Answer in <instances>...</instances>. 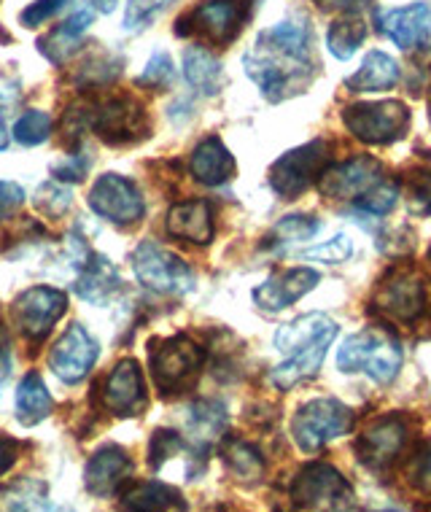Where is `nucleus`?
Wrapping results in <instances>:
<instances>
[{
	"label": "nucleus",
	"instance_id": "2f4dec72",
	"mask_svg": "<svg viewBox=\"0 0 431 512\" xmlns=\"http://www.w3.org/2000/svg\"><path fill=\"white\" fill-rule=\"evenodd\" d=\"M224 461L232 477L243 483V486H256L264 477V459L262 453L256 451L251 442L229 440L224 448Z\"/></svg>",
	"mask_w": 431,
	"mask_h": 512
},
{
	"label": "nucleus",
	"instance_id": "39448f33",
	"mask_svg": "<svg viewBox=\"0 0 431 512\" xmlns=\"http://www.w3.org/2000/svg\"><path fill=\"white\" fill-rule=\"evenodd\" d=\"M132 273L135 278L157 294H170V297H184L194 289L192 267L184 259L154 240H143L132 251Z\"/></svg>",
	"mask_w": 431,
	"mask_h": 512
},
{
	"label": "nucleus",
	"instance_id": "7c9ffc66",
	"mask_svg": "<svg viewBox=\"0 0 431 512\" xmlns=\"http://www.w3.org/2000/svg\"><path fill=\"white\" fill-rule=\"evenodd\" d=\"M124 510H138V512H165V510H184L186 502L184 496L178 494L173 486L165 483H138L132 486L127 494L122 496Z\"/></svg>",
	"mask_w": 431,
	"mask_h": 512
},
{
	"label": "nucleus",
	"instance_id": "473e14b6",
	"mask_svg": "<svg viewBox=\"0 0 431 512\" xmlns=\"http://www.w3.org/2000/svg\"><path fill=\"white\" fill-rule=\"evenodd\" d=\"M364 38H367V22L361 17H345L337 19L335 25L329 27L326 46L337 60H351L356 49L364 44Z\"/></svg>",
	"mask_w": 431,
	"mask_h": 512
},
{
	"label": "nucleus",
	"instance_id": "f704fd0d",
	"mask_svg": "<svg viewBox=\"0 0 431 512\" xmlns=\"http://www.w3.org/2000/svg\"><path fill=\"white\" fill-rule=\"evenodd\" d=\"M52 116L44 111H27L14 124V141L22 146H41L52 138Z\"/></svg>",
	"mask_w": 431,
	"mask_h": 512
},
{
	"label": "nucleus",
	"instance_id": "a18cd8bd",
	"mask_svg": "<svg viewBox=\"0 0 431 512\" xmlns=\"http://www.w3.org/2000/svg\"><path fill=\"white\" fill-rule=\"evenodd\" d=\"M410 480L421 494L431 496V442L423 445V451L415 456L413 469H410Z\"/></svg>",
	"mask_w": 431,
	"mask_h": 512
},
{
	"label": "nucleus",
	"instance_id": "4468645a",
	"mask_svg": "<svg viewBox=\"0 0 431 512\" xmlns=\"http://www.w3.org/2000/svg\"><path fill=\"white\" fill-rule=\"evenodd\" d=\"M383 181V165L372 157H353L348 162L321 170L318 189L329 200H356Z\"/></svg>",
	"mask_w": 431,
	"mask_h": 512
},
{
	"label": "nucleus",
	"instance_id": "f03ea898",
	"mask_svg": "<svg viewBox=\"0 0 431 512\" xmlns=\"http://www.w3.org/2000/svg\"><path fill=\"white\" fill-rule=\"evenodd\" d=\"M337 367L343 372H367L378 383H391L402 370V348L388 329L370 327L345 340L337 351Z\"/></svg>",
	"mask_w": 431,
	"mask_h": 512
},
{
	"label": "nucleus",
	"instance_id": "37998d69",
	"mask_svg": "<svg viewBox=\"0 0 431 512\" xmlns=\"http://www.w3.org/2000/svg\"><path fill=\"white\" fill-rule=\"evenodd\" d=\"M353 254V243L348 235H335L332 240H326L321 246L316 248H308L305 251V259H316V262H326V265H340L345 262L348 256Z\"/></svg>",
	"mask_w": 431,
	"mask_h": 512
},
{
	"label": "nucleus",
	"instance_id": "aec40b11",
	"mask_svg": "<svg viewBox=\"0 0 431 512\" xmlns=\"http://www.w3.org/2000/svg\"><path fill=\"white\" fill-rule=\"evenodd\" d=\"M321 281V275L310 267H294V270H283V273L267 278V281L254 289V300L262 310L278 313V310L289 308L305 294L313 292Z\"/></svg>",
	"mask_w": 431,
	"mask_h": 512
},
{
	"label": "nucleus",
	"instance_id": "20e7f679",
	"mask_svg": "<svg viewBox=\"0 0 431 512\" xmlns=\"http://www.w3.org/2000/svg\"><path fill=\"white\" fill-rule=\"evenodd\" d=\"M353 429V410L337 399L321 397L310 399L308 405H302L297 415L291 418V437L297 442V448L305 453L321 451L337 437H343Z\"/></svg>",
	"mask_w": 431,
	"mask_h": 512
},
{
	"label": "nucleus",
	"instance_id": "8fccbe9b",
	"mask_svg": "<svg viewBox=\"0 0 431 512\" xmlns=\"http://www.w3.org/2000/svg\"><path fill=\"white\" fill-rule=\"evenodd\" d=\"M324 11H356L364 6V0H316Z\"/></svg>",
	"mask_w": 431,
	"mask_h": 512
},
{
	"label": "nucleus",
	"instance_id": "a878e982",
	"mask_svg": "<svg viewBox=\"0 0 431 512\" xmlns=\"http://www.w3.org/2000/svg\"><path fill=\"white\" fill-rule=\"evenodd\" d=\"M332 340H335V337H321V340H316V343L300 348V351H297V354H291L281 367H275L270 380H273L275 386H278L281 391H289L294 389L297 383H302V380L313 378V375L321 370V364H324L326 351H329Z\"/></svg>",
	"mask_w": 431,
	"mask_h": 512
},
{
	"label": "nucleus",
	"instance_id": "a211bd4d",
	"mask_svg": "<svg viewBox=\"0 0 431 512\" xmlns=\"http://www.w3.org/2000/svg\"><path fill=\"white\" fill-rule=\"evenodd\" d=\"M383 33L402 52H423L431 46V3H413L405 9H391L380 17Z\"/></svg>",
	"mask_w": 431,
	"mask_h": 512
},
{
	"label": "nucleus",
	"instance_id": "cd10ccee",
	"mask_svg": "<svg viewBox=\"0 0 431 512\" xmlns=\"http://www.w3.org/2000/svg\"><path fill=\"white\" fill-rule=\"evenodd\" d=\"M92 19H95V14L89 9H79L76 14H71L57 30H52L49 36H44L38 41L41 54H46V57L52 62H57V65L68 60V57L76 52L81 36L87 33V27L92 25Z\"/></svg>",
	"mask_w": 431,
	"mask_h": 512
},
{
	"label": "nucleus",
	"instance_id": "864d4df0",
	"mask_svg": "<svg viewBox=\"0 0 431 512\" xmlns=\"http://www.w3.org/2000/svg\"><path fill=\"white\" fill-rule=\"evenodd\" d=\"M429 122H431V89H429Z\"/></svg>",
	"mask_w": 431,
	"mask_h": 512
},
{
	"label": "nucleus",
	"instance_id": "6e6552de",
	"mask_svg": "<svg viewBox=\"0 0 431 512\" xmlns=\"http://www.w3.org/2000/svg\"><path fill=\"white\" fill-rule=\"evenodd\" d=\"M248 19L243 0H203L186 17L178 19V36H200L213 46L235 41Z\"/></svg>",
	"mask_w": 431,
	"mask_h": 512
},
{
	"label": "nucleus",
	"instance_id": "423d86ee",
	"mask_svg": "<svg viewBox=\"0 0 431 512\" xmlns=\"http://www.w3.org/2000/svg\"><path fill=\"white\" fill-rule=\"evenodd\" d=\"M291 502L300 510H353L351 483L332 464H308L291 483Z\"/></svg>",
	"mask_w": 431,
	"mask_h": 512
},
{
	"label": "nucleus",
	"instance_id": "09e8293b",
	"mask_svg": "<svg viewBox=\"0 0 431 512\" xmlns=\"http://www.w3.org/2000/svg\"><path fill=\"white\" fill-rule=\"evenodd\" d=\"M17 461V442L9 437H0V475H6Z\"/></svg>",
	"mask_w": 431,
	"mask_h": 512
},
{
	"label": "nucleus",
	"instance_id": "603ef678",
	"mask_svg": "<svg viewBox=\"0 0 431 512\" xmlns=\"http://www.w3.org/2000/svg\"><path fill=\"white\" fill-rule=\"evenodd\" d=\"M116 3H119V0H95V9L103 11V14H111V11L116 9Z\"/></svg>",
	"mask_w": 431,
	"mask_h": 512
},
{
	"label": "nucleus",
	"instance_id": "de8ad7c7",
	"mask_svg": "<svg viewBox=\"0 0 431 512\" xmlns=\"http://www.w3.org/2000/svg\"><path fill=\"white\" fill-rule=\"evenodd\" d=\"M11 372V337L0 327V383L9 378Z\"/></svg>",
	"mask_w": 431,
	"mask_h": 512
},
{
	"label": "nucleus",
	"instance_id": "2eb2a0df",
	"mask_svg": "<svg viewBox=\"0 0 431 512\" xmlns=\"http://www.w3.org/2000/svg\"><path fill=\"white\" fill-rule=\"evenodd\" d=\"M407 424L402 415H383L372 421L356 442L361 464L370 469H386L396 461V456L405 451Z\"/></svg>",
	"mask_w": 431,
	"mask_h": 512
},
{
	"label": "nucleus",
	"instance_id": "bb28decb",
	"mask_svg": "<svg viewBox=\"0 0 431 512\" xmlns=\"http://www.w3.org/2000/svg\"><path fill=\"white\" fill-rule=\"evenodd\" d=\"M14 410H17V421L22 426H36L52 415L54 399L38 372H27L25 378L19 380Z\"/></svg>",
	"mask_w": 431,
	"mask_h": 512
},
{
	"label": "nucleus",
	"instance_id": "dca6fc26",
	"mask_svg": "<svg viewBox=\"0 0 431 512\" xmlns=\"http://www.w3.org/2000/svg\"><path fill=\"white\" fill-rule=\"evenodd\" d=\"M146 407V380L141 364L135 359H122L103 383V410L119 418L138 415Z\"/></svg>",
	"mask_w": 431,
	"mask_h": 512
},
{
	"label": "nucleus",
	"instance_id": "9d476101",
	"mask_svg": "<svg viewBox=\"0 0 431 512\" xmlns=\"http://www.w3.org/2000/svg\"><path fill=\"white\" fill-rule=\"evenodd\" d=\"M326 159H329V143L321 138L286 151L270 168V186L275 189V195L283 200H294L302 192H308L313 181L321 176V170L326 168Z\"/></svg>",
	"mask_w": 431,
	"mask_h": 512
},
{
	"label": "nucleus",
	"instance_id": "c85d7f7f",
	"mask_svg": "<svg viewBox=\"0 0 431 512\" xmlns=\"http://www.w3.org/2000/svg\"><path fill=\"white\" fill-rule=\"evenodd\" d=\"M399 81V65L394 57L383 52H370L361 62V68L345 81L351 92H383V89L396 87Z\"/></svg>",
	"mask_w": 431,
	"mask_h": 512
},
{
	"label": "nucleus",
	"instance_id": "f257e3e1",
	"mask_svg": "<svg viewBox=\"0 0 431 512\" xmlns=\"http://www.w3.org/2000/svg\"><path fill=\"white\" fill-rule=\"evenodd\" d=\"M310 44V27L305 22H278L256 36L243 57V68L270 103H281L308 89L316 76Z\"/></svg>",
	"mask_w": 431,
	"mask_h": 512
},
{
	"label": "nucleus",
	"instance_id": "c03bdc74",
	"mask_svg": "<svg viewBox=\"0 0 431 512\" xmlns=\"http://www.w3.org/2000/svg\"><path fill=\"white\" fill-rule=\"evenodd\" d=\"M68 0H36L33 6H27L25 11H22V17H19V22L25 27H38L44 25L46 19H52L57 11H62V6H65Z\"/></svg>",
	"mask_w": 431,
	"mask_h": 512
},
{
	"label": "nucleus",
	"instance_id": "4be33fe9",
	"mask_svg": "<svg viewBox=\"0 0 431 512\" xmlns=\"http://www.w3.org/2000/svg\"><path fill=\"white\" fill-rule=\"evenodd\" d=\"M76 265H79V278L73 283V289L84 302H106L122 283L116 267L108 262L106 256L95 254L89 248H84V254L79 256Z\"/></svg>",
	"mask_w": 431,
	"mask_h": 512
},
{
	"label": "nucleus",
	"instance_id": "4c0bfd02",
	"mask_svg": "<svg viewBox=\"0 0 431 512\" xmlns=\"http://www.w3.org/2000/svg\"><path fill=\"white\" fill-rule=\"evenodd\" d=\"M396 197H399V184L396 181H378V184L372 186V189H367L364 195L356 197V203H359L361 211L367 213H375V216H383V213H388L391 208L396 205Z\"/></svg>",
	"mask_w": 431,
	"mask_h": 512
},
{
	"label": "nucleus",
	"instance_id": "3c124183",
	"mask_svg": "<svg viewBox=\"0 0 431 512\" xmlns=\"http://www.w3.org/2000/svg\"><path fill=\"white\" fill-rule=\"evenodd\" d=\"M9 149V127H6V119L0 114V151Z\"/></svg>",
	"mask_w": 431,
	"mask_h": 512
},
{
	"label": "nucleus",
	"instance_id": "f3484780",
	"mask_svg": "<svg viewBox=\"0 0 431 512\" xmlns=\"http://www.w3.org/2000/svg\"><path fill=\"white\" fill-rule=\"evenodd\" d=\"M92 124H95V133L106 143H111V146L135 143L146 135V114H143V106L130 98L103 103Z\"/></svg>",
	"mask_w": 431,
	"mask_h": 512
},
{
	"label": "nucleus",
	"instance_id": "c756f323",
	"mask_svg": "<svg viewBox=\"0 0 431 512\" xmlns=\"http://www.w3.org/2000/svg\"><path fill=\"white\" fill-rule=\"evenodd\" d=\"M184 76L203 95H219L221 87H224V68L205 46H189L186 49Z\"/></svg>",
	"mask_w": 431,
	"mask_h": 512
},
{
	"label": "nucleus",
	"instance_id": "49530a36",
	"mask_svg": "<svg viewBox=\"0 0 431 512\" xmlns=\"http://www.w3.org/2000/svg\"><path fill=\"white\" fill-rule=\"evenodd\" d=\"M22 200H25L22 186H17L14 181H0V219H6L17 211Z\"/></svg>",
	"mask_w": 431,
	"mask_h": 512
},
{
	"label": "nucleus",
	"instance_id": "e433bc0d",
	"mask_svg": "<svg viewBox=\"0 0 431 512\" xmlns=\"http://www.w3.org/2000/svg\"><path fill=\"white\" fill-rule=\"evenodd\" d=\"M321 230V221L313 216H286L273 227L270 238L275 243H302V240L316 238Z\"/></svg>",
	"mask_w": 431,
	"mask_h": 512
},
{
	"label": "nucleus",
	"instance_id": "58836bf2",
	"mask_svg": "<svg viewBox=\"0 0 431 512\" xmlns=\"http://www.w3.org/2000/svg\"><path fill=\"white\" fill-rule=\"evenodd\" d=\"M176 79V71H173V60H170L168 52H154L151 60L146 62V68L138 76V87L146 89H162L173 84Z\"/></svg>",
	"mask_w": 431,
	"mask_h": 512
},
{
	"label": "nucleus",
	"instance_id": "5701e85b",
	"mask_svg": "<svg viewBox=\"0 0 431 512\" xmlns=\"http://www.w3.org/2000/svg\"><path fill=\"white\" fill-rule=\"evenodd\" d=\"M168 232L194 246H208L213 240V208L208 200L178 203L168 213Z\"/></svg>",
	"mask_w": 431,
	"mask_h": 512
},
{
	"label": "nucleus",
	"instance_id": "7ed1b4c3",
	"mask_svg": "<svg viewBox=\"0 0 431 512\" xmlns=\"http://www.w3.org/2000/svg\"><path fill=\"white\" fill-rule=\"evenodd\" d=\"M205 362V351L192 337L173 335L165 340H154L149 348V370L157 383L159 394H178L184 391Z\"/></svg>",
	"mask_w": 431,
	"mask_h": 512
},
{
	"label": "nucleus",
	"instance_id": "6ab92c4d",
	"mask_svg": "<svg viewBox=\"0 0 431 512\" xmlns=\"http://www.w3.org/2000/svg\"><path fill=\"white\" fill-rule=\"evenodd\" d=\"M130 472L132 461L124 448H119V445H100L89 456L87 467H84V486L97 499H108V496L119 494V488L130 477Z\"/></svg>",
	"mask_w": 431,
	"mask_h": 512
},
{
	"label": "nucleus",
	"instance_id": "b1692460",
	"mask_svg": "<svg viewBox=\"0 0 431 512\" xmlns=\"http://www.w3.org/2000/svg\"><path fill=\"white\" fill-rule=\"evenodd\" d=\"M189 173L194 176V181L205 186L227 184L229 178L235 176V157L229 154V149L219 138H205L192 151Z\"/></svg>",
	"mask_w": 431,
	"mask_h": 512
},
{
	"label": "nucleus",
	"instance_id": "79ce46f5",
	"mask_svg": "<svg viewBox=\"0 0 431 512\" xmlns=\"http://www.w3.org/2000/svg\"><path fill=\"white\" fill-rule=\"evenodd\" d=\"M186 440L178 432H170V429H157L154 437L149 442V461L151 467L159 469L165 461L173 459V453L184 451Z\"/></svg>",
	"mask_w": 431,
	"mask_h": 512
},
{
	"label": "nucleus",
	"instance_id": "ea45409f",
	"mask_svg": "<svg viewBox=\"0 0 431 512\" xmlns=\"http://www.w3.org/2000/svg\"><path fill=\"white\" fill-rule=\"evenodd\" d=\"M407 205L415 216H429L431 213V168L415 170L407 178Z\"/></svg>",
	"mask_w": 431,
	"mask_h": 512
},
{
	"label": "nucleus",
	"instance_id": "1a4fd4ad",
	"mask_svg": "<svg viewBox=\"0 0 431 512\" xmlns=\"http://www.w3.org/2000/svg\"><path fill=\"white\" fill-rule=\"evenodd\" d=\"M426 308L423 278L410 267H396L378 283L372 294V310L396 324H413Z\"/></svg>",
	"mask_w": 431,
	"mask_h": 512
},
{
	"label": "nucleus",
	"instance_id": "5fc2aeb1",
	"mask_svg": "<svg viewBox=\"0 0 431 512\" xmlns=\"http://www.w3.org/2000/svg\"><path fill=\"white\" fill-rule=\"evenodd\" d=\"M429 262H431V248H429Z\"/></svg>",
	"mask_w": 431,
	"mask_h": 512
},
{
	"label": "nucleus",
	"instance_id": "412c9836",
	"mask_svg": "<svg viewBox=\"0 0 431 512\" xmlns=\"http://www.w3.org/2000/svg\"><path fill=\"white\" fill-rule=\"evenodd\" d=\"M227 426V407L216 399H197L186 407V432L192 437V448L200 459H205V453L224 437Z\"/></svg>",
	"mask_w": 431,
	"mask_h": 512
},
{
	"label": "nucleus",
	"instance_id": "ddd939ff",
	"mask_svg": "<svg viewBox=\"0 0 431 512\" xmlns=\"http://www.w3.org/2000/svg\"><path fill=\"white\" fill-rule=\"evenodd\" d=\"M97 359H100V345L81 324H71L65 329L49 351V367L68 386H76L87 378Z\"/></svg>",
	"mask_w": 431,
	"mask_h": 512
},
{
	"label": "nucleus",
	"instance_id": "9b49d317",
	"mask_svg": "<svg viewBox=\"0 0 431 512\" xmlns=\"http://www.w3.org/2000/svg\"><path fill=\"white\" fill-rule=\"evenodd\" d=\"M89 208L100 219L119 224V227L138 224L146 213V203H143L138 184L119 173H103L97 178L95 186L89 189Z\"/></svg>",
	"mask_w": 431,
	"mask_h": 512
},
{
	"label": "nucleus",
	"instance_id": "a19ab883",
	"mask_svg": "<svg viewBox=\"0 0 431 512\" xmlns=\"http://www.w3.org/2000/svg\"><path fill=\"white\" fill-rule=\"evenodd\" d=\"M73 203V195L68 186H62L60 181H49L38 189L36 195V208L46 216H62V213L68 211Z\"/></svg>",
	"mask_w": 431,
	"mask_h": 512
},
{
	"label": "nucleus",
	"instance_id": "393cba45",
	"mask_svg": "<svg viewBox=\"0 0 431 512\" xmlns=\"http://www.w3.org/2000/svg\"><path fill=\"white\" fill-rule=\"evenodd\" d=\"M321 337H337V324L324 313H305V316L294 318L275 332V348L281 354L291 356L305 345L321 340Z\"/></svg>",
	"mask_w": 431,
	"mask_h": 512
},
{
	"label": "nucleus",
	"instance_id": "c9c22d12",
	"mask_svg": "<svg viewBox=\"0 0 431 512\" xmlns=\"http://www.w3.org/2000/svg\"><path fill=\"white\" fill-rule=\"evenodd\" d=\"M176 0H127V9H124V30L127 33H141L151 22L168 11Z\"/></svg>",
	"mask_w": 431,
	"mask_h": 512
},
{
	"label": "nucleus",
	"instance_id": "72a5a7b5",
	"mask_svg": "<svg viewBox=\"0 0 431 512\" xmlns=\"http://www.w3.org/2000/svg\"><path fill=\"white\" fill-rule=\"evenodd\" d=\"M46 499H49L46 486L36 477H25V480L0 488V507H6V510H46L49 507Z\"/></svg>",
	"mask_w": 431,
	"mask_h": 512
},
{
	"label": "nucleus",
	"instance_id": "f8f14e48",
	"mask_svg": "<svg viewBox=\"0 0 431 512\" xmlns=\"http://www.w3.org/2000/svg\"><path fill=\"white\" fill-rule=\"evenodd\" d=\"M65 310H68L65 292L52 289V286H33L14 300L11 318H14L19 335H25L33 343H41L52 332L54 324L65 316Z\"/></svg>",
	"mask_w": 431,
	"mask_h": 512
},
{
	"label": "nucleus",
	"instance_id": "0eeeda50",
	"mask_svg": "<svg viewBox=\"0 0 431 512\" xmlns=\"http://www.w3.org/2000/svg\"><path fill=\"white\" fill-rule=\"evenodd\" d=\"M345 127L356 141L370 146H386L405 138L410 127V111L402 100H383V103H356L343 111Z\"/></svg>",
	"mask_w": 431,
	"mask_h": 512
}]
</instances>
